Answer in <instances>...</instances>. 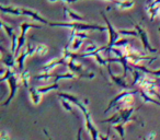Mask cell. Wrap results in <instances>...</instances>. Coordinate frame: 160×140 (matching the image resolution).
I'll return each instance as SVG.
<instances>
[{
	"label": "cell",
	"instance_id": "cell-26",
	"mask_svg": "<svg viewBox=\"0 0 160 140\" xmlns=\"http://www.w3.org/2000/svg\"><path fill=\"white\" fill-rule=\"evenodd\" d=\"M118 33L122 34V35L134 36V37H136V36H139V35H138V32L136 31V30H134V31H132V30H120V31H118Z\"/></svg>",
	"mask_w": 160,
	"mask_h": 140
},
{
	"label": "cell",
	"instance_id": "cell-13",
	"mask_svg": "<svg viewBox=\"0 0 160 140\" xmlns=\"http://www.w3.org/2000/svg\"><path fill=\"white\" fill-rule=\"evenodd\" d=\"M62 17L66 20V22H83L85 21V17L72 11L67 6H64V8H62Z\"/></svg>",
	"mask_w": 160,
	"mask_h": 140
},
{
	"label": "cell",
	"instance_id": "cell-1",
	"mask_svg": "<svg viewBox=\"0 0 160 140\" xmlns=\"http://www.w3.org/2000/svg\"><path fill=\"white\" fill-rule=\"evenodd\" d=\"M0 81H1V82H8V85H9L10 94H9V96H8V99L3 102V104H2L3 106H8V105L12 102L14 96H16L20 82H22V81H21L20 74H17V71L14 70V69L8 68L7 70H3L2 71Z\"/></svg>",
	"mask_w": 160,
	"mask_h": 140
},
{
	"label": "cell",
	"instance_id": "cell-14",
	"mask_svg": "<svg viewBox=\"0 0 160 140\" xmlns=\"http://www.w3.org/2000/svg\"><path fill=\"white\" fill-rule=\"evenodd\" d=\"M108 68V71H109V75H110V78L112 79L114 84H116L118 87L122 88L123 90H132V85H129L128 83L126 82V78L124 76H114L113 72L111 70V66L110 64L107 66Z\"/></svg>",
	"mask_w": 160,
	"mask_h": 140
},
{
	"label": "cell",
	"instance_id": "cell-12",
	"mask_svg": "<svg viewBox=\"0 0 160 140\" xmlns=\"http://www.w3.org/2000/svg\"><path fill=\"white\" fill-rule=\"evenodd\" d=\"M1 61L5 66H7L10 69H16L18 67L17 65V57L12 51H8L5 49V47L1 46Z\"/></svg>",
	"mask_w": 160,
	"mask_h": 140
},
{
	"label": "cell",
	"instance_id": "cell-10",
	"mask_svg": "<svg viewBox=\"0 0 160 140\" xmlns=\"http://www.w3.org/2000/svg\"><path fill=\"white\" fill-rule=\"evenodd\" d=\"M36 54V45L33 44H28L25 48H23L22 53L17 57V65L20 70H24V61L29 56H33Z\"/></svg>",
	"mask_w": 160,
	"mask_h": 140
},
{
	"label": "cell",
	"instance_id": "cell-25",
	"mask_svg": "<svg viewBox=\"0 0 160 140\" xmlns=\"http://www.w3.org/2000/svg\"><path fill=\"white\" fill-rule=\"evenodd\" d=\"M54 77L55 76H54L52 72H43L42 71V74L36 75V76L34 77V79H36V80H38V81H47L48 79L54 78Z\"/></svg>",
	"mask_w": 160,
	"mask_h": 140
},
{
	"label": "cell",
	"instance_id": "cell-11",
	"mask_svg": "<svg viewBox=\"0 0 160 140\" xmlns=\"http://www.w3.org/2000/svg\"><path fill=\"white\" fill-rule=\"evenodd\" d=\"M1 27H2L3 31L7 33L8 37H9L10 41H11V51L14 54V56H16L17 47H18V43H19V36L17 35V33H16V31H14L13 27H12L11 25L7 24L5 21L1 22Z\"/></svg>",
	"mask_w": 160,
	"mask_h": 140
},
{
	"label": "cell",
	"instance_id": "cell-15",
	"mask_svg": "<svg viewBox=\"0 0 160 140\" xmlns=\"http://www.w3.org/2000/svg\"><path fill=\"white\" fill-rule=\"evenodd\" d=\"M59 65H67V60L65 59L64 56L48 60L46 64L43 65L42 68H41V70H42L43 72H51L52 70H54V69H55L56 67L59 66Z\"/></svg>",
	"mask_w": 160,
	"mask_h": 140
},
{
	"label": "cell",
	"instance_id": "cell-9",
	"mask_svg": "<svg viewBox=\"0 0 160 140\" xmlns=\"http://www.w3.org/2000/svg\"><path fill=\"white\" fill-rule=\"evenodd\" d=\"M20 29H21V33L20 36H19V43H18V47H17V51H16V57H18V53L21 51L23 46L25 45V36H27V33L30 29H36V30H41L42 27L38 24H34V23H27V22H23L21 23L20 25Z\"/></svg>",
	"mask_w": 160,
	"mask_h": 140
},
{
	"label": "cell",
	"instance_id": "cell-6",
	"mask_svg": "<svg viewBox=\"0 0 160 140\" xmlns=\"http://www.w3.org/2000/svg\"><path fill=\"white\" fill-rule=\"evenodd\" d=\"M68 67V69L71 72L76 75L78 78H85V79H93L94 78V74L93 72H88L85 68H83L82 64L78 62L76 59L69 60L66 65Z\"/></svg>",
	"mask_w": 160,
	"mask_h": 140
},
{
	"label": "cell",
	"instance_id": "cell-3",
	"mask_svg": "<svg viewBox=\"0 0 160 140\" xmlns=\"http://www.w3.org/2000/svg\"><path fill=\"white\" fill-rule=\"evenodd\" d=\"M49 27H67L70 30H76V31H100L105 32L108 31L107 25L97 24H89V23L82 22H49Z\"/></svg>",
	"mask_w": 160,
	"mask_h": 140
},
{
	"label": "cell",
	"instance_id": "cell-16",
	"mask_svg": "<svg viewBox=\"0 0 160 140\" xmlns=\"http://www.w3.org/2000/svg\"><path fill=\"white\" fill-rule=\"evenodd\" d=\"M146 10H147V13L150 17L151 21L157 16H160V5H153L152 1H147Z\"/></svg>",
	"mask_w": 160,
	"mask_h": 140
},
{
	"label": "cell",
	"instance_id": "cell-4",
	"mask_svg": "<svg viewBox=\"0 0 160 140\" xmlns=\"http://www.w3.org/2000/svg\"><path fill=\"white\" fill-rule=\"evenodd\" d=\"M138 90H123L114 99H112L109 103V106L104 109V114L111 111L113 107H118V105H133L134 104V94H136Z\"/></svg>",
	"mask_w": 160,
	"mask_h": 140
},
{
	"label": "cell",
	"instance_id": "cell-21",
	"mask_svg": "<svg viewBox=\"0 0 160 140\" xmlns=\"http://www.w3.org/2000/svg\"><path fill=\"white\" fill-rule=\"evenodd\" d=\"M78 77L76 76L73 72L69 71V72H65V74H60V75H56L54 77V82H58L59 80H65V79H70V80H73V79H77Z\"/></svg>",
	"mask_w": 160,
	"mask_h": 140
},
{
	"label": "cell",
	"instance_id": "cell-27",
	"mask_svg": "<svg viewBox=\"0 0 160 140\" xmlns=\"http://www.w3.org/2000/svg\"><path fill=\"white\" fill-rule=\"evenodd\" d=\"M62 105L66 111L71 112V113H72V105L73 104L71 102H69V101L66 100V99H62Z\"/></svg>",
	"mask_w": 160,
	"mask_h": 140
},
{
	"label": "cell",
	"instance_id": "cell-36",
	"mask_svg": "<svg viewBox=\"0 0 160 140\" xmlns=\"http://www.w3.org/2000/svg\"><path fill=\"white\" fill-rule=\"evenodd\" d=\"M159 34H160V27H159Z\"/></svg>",
	"mask_w": 160,
	"mask_h": 140
},
{
	"label": "cell",
	"instance_id": "cell-34",
	"mask_svg": "<svg viewBox=\"0 0 160 140\" xmlns=\"http://www.w3.org/2000/svg\"><path fill=\"white\" fill-rule=\"evenodd\" d=\"M121 140H125V136H123V137H121Z\"/></svg>",
	"mask_w": 160,
	"mask_h": 140
},
{
	"label": "cell",
	"instance_id": "cell-8",
	"mask_svg": "<svg viewBox=\"0 0 160 140\" xmlns=\"http://www.w3.org/2000/svg\"><path fill=\"white\" fill-rule=\"evenodd\" d=\"M132 23L134 24V27H135V30L138 32V37L140 38V41H142V47H144L145 51H149V53H156V51H158L157 48H153V47L150 46V43H149V37H148V33H147V31L144 29V27H142V24H139V23H135L134 21H132Z\"/></svg>",
	"mask_w": 160,
	"mask_h": 140
},
{
	"label": "cell",
	"instance_id": "cell-20",
	"mask_svg": "<svg viewBox=\"0 0 160 140\" xmlns=\"http://www.w3.org/2000/svg\"><path fill=\"white\" fill-rule=\"evenodd\" d=\"M114 5L120 10H128L134 7L135 1L134 0H116L114 1Z\"/></svg>",
	"mask_w": 160,
	"mask_h": 140
},
{
	"label": "cell",
	"instance_id": "cell-32",
	"mask_svg": "<svg viewBox=\"0 0 160 140\" xmlns=\"http://www.w3.org/2000/svg\"><path fill=\"white\" fill-rule=\"evenodd\" d=\"M156 135H157V133H156L155 131H152V133H150L148 135V138H147V139H148V140H152L153 138L156 137Z\"/></svg>",
	"mask_w": 160,
	"mask_h": 140
},
{
	"label": "cell",
	"instance_id": "cell-22",
	"mask_svg": "<svg viewBox=\"0 0 160 140\" xmlns=\"http://www.w3.org/2000/svg\"><path fill=\"white\" fill-rule=\"evenodd\" d=\"M58 89H59V84H58V82H54L53 84L45 85V87H38V90L42 94H45V93H47V92H51V91L58 90Z\"/></svg>",
	"mask_w": 160,
	"mask_h": 140
},
{
	"label": "cell",
	"instance_id": "cell-31",
	"mask_svg": "<svg viewBox=\"0 0 160 140\" xmlns=\"http://www.w3.org/2000/svg\"><path fill=\"white\" fill-rule=\"evenodd\" d=\"M77 140H82V128H79V129H78Z\"/></svg>",
	"mask_w": 160,
	"mask_h": 140
},
{
	"label": "cell",
	"instance_id": "cell-18",
	"mask_svg": "<svg viewBox=\"0 0 160 140\" xmlns=\"http://www.w3.org/2000/svg\"><path fill=\"white\" fill-rule=\"evenodd\" d=\"M57 96L60 99H66V100H68L69 102H71L73 105H76V106H79V104L81 103V101H80V99L78 98V96L76 95H72V94L70 93H67V92H58L57 93Z\"/></svg>",
	"mask_w": 160,
	"mask_h": 140
},
{
	"label": "cell",
	"instance_id": "cell-17",
	"mask_svg": "<svg viewBox=\"0 0 160 140\" xmlns=\"http://www.w3.org/2000/svg\"><path fill=\"white\" fill-rule=\"evenodd\" d=\"M29 94L30 99H31L32 103L34 105H38L42 101V93L38 90V88L35 87H30L29 88Z\"/></svg>",
	"mask_w": 160,
	"mask_h": 140
},
{
	"label": "cell",
	"instance_id": "cell-30",
	"mask_svg": "<svg viewBox=\"0 0 160 140\" xmlns=\"http://www.w3.org/2000/svg\"><path fill=\"white\" fill-rule=\"evenodd\" d=\"M100 140H110V129L105 136L102 135V133H100Z\"/></svg>",
	"mask_w": 160,
	"mask_h": 140
},
{
	"label": "cell",
	"instance_id": "cell-7",
	"mask_svg": "<svg viewBox=\"0 0 160 140\" xmlns=\"http://www.w3.org/2000/svg\"><path fill=\"white\" fill-rule=\"evenodd\" d=\"M101 16L103 17V19H104L105 21V25H107L108 27V33H109V43H108L107 45V49H105V51H109L110 49L112 48V47H114V45H115V43L118 41V38H120V35L121 34L118 33V31L115 29V27L112 25V23L109 21V19L107 18V16L104 14V12H101Z\"/></svg>",
	"mask_w": 160,
	"mask_h": 140
},
{
	"label": "cell",
	"instance_id": "cell-24",
	"mask_svg": "<svg viewBox=\"0 0 160 140\" xmlns=\"http://www.w3.org/2000/svg\"><path fill=\"white\" fill-rule=\"evenodd\" d=\"M48 53V46L46 44H36V54L40 56H45Z\"/></svg>",
	"mask_w": 160,
	"mask_h": 140
},
{
	"label": "cell",
	"instance_id": "cell-33",
	"mask_svg": "<svg viewBox=\"0 0 160 140\" xmlns=\"http://www.w3.org/2000/svg\"><path fill=\"white\" fill-rule=\"evenodd\" d=\"M153 5H160V0H151Z\"/></svg>",
	"mask_w": 160,
	"mask_h": 140
},
{
	"label": "cell",
	"instance_id": "cell-35",
	"mask_svg": "<svg viewBox=\"0 0 160 140\" xmlns=\"http://www.w3.org/2000/svg\"><path fill=\"white\" fill-rule=\"evenodd\" d=\"M142 140H148V139H147V138H142Z\"/></svg>",
	"mask_w": 160,
	"mask_h": 140
},
{
	"label": "cell",
	"instance_id": "cell-5",
	"mask_svg": "<svg viewBox=\"0 0 160 140\" xmlns=\"http://www.w3.org/2000/svg\"><path fill=\"white\" fill-rule=\"evenodd\" d=\"M88 104H89V101L83 100V102H81L78 106V109H80L81 113L85 116L86 120V127H87L88 131H89L90 136H91L92 140H100V131L98 130L96 126L93 124V120H92L91 114H90L89 109H88Z\"/></svg>",
	"mask_w": 160,
	"mask_h": 140
},
{
	"label": "cell",
	"instance_id": "cell-28",
	"mask_svg": "<svg viewBox=\"0 0 160 140\" xmlns=\"http://www.w3.org/2000/svg\"><path fill=\"white\" fill-rule=\"evenodd\" d=\"M0 140H11L9 133H7L6 130L1 131V133H0Z\"/></svg>",
	"mask_w": 160,
	"mask_h": 140
},
{
	"label": "cell",
	"instance_id": "cell-23",
	"mask_svg": "<svg viewBox=\"0 0 160 140\" xmlns=\"http://www.w3.org/2000/svg\"><path fill=\"white\" fill-rule=\"evenodd\" d=\"M20 77H21V81H22V83L24 84V87L29 89V88H30V79H31V76H30L29 70H28V69L22 70V71H21V74H20Z\"/></svg>",
	"mask_w": 160,
	"mask_h": 140
},
{
	"label": "cell",
	"instance_id": "cell-2",
	"mask_svg": "<svg viewBox=\"0 0 160 140\" xmlns=\"http://www.w3.org/2000/svg\"><path fill=\"white\" fill-rule=\"evenodd\" d=\"M134 112H135V109H134L133 106L121 109H118V113L113 114L111 117L102 120L101 123H110V124H113V125H118V124L126 125L127 123H131V122L138 123L139 120H138L137 117L134 116Z\"/></svg>",
	"mask_w": 160,
	"mask_h": 140
},
{
	"label": "cell",
	"instance_id": "cell-19",
	"mask_svg": "<svg viewBox=\"0 0 160 140\" xmlns=\"http://www.w3.org/2000/svg\"><path fill=\"white\" fill-rule=\"evenodd\" d=\"M138 93L140 94V96H142V101H144V103H152V104L157 105V106H160V101L156 100L155 96L150 95V94L147 93V92L144 91L142 89L138 90Z\"/></svg>",
	"mask_w": 160,
	"mask_h": 140
},
{
	"label": "cell",
	"instance_id": "cell-29",
	"mask_svg": "<svg viewBox=\"0 0 160 140\" xmlns=\"http://www.w3.org/2000/svg\"><path fill=\"white\" fill-rule=\"evenodd\" d=\"M49 2H57V1H60V2H66V3H73L75 0H48Z\"/></svg>",
	"mask_w": 160,
	"mask_h": 140
}]
</instances>
